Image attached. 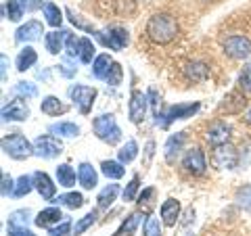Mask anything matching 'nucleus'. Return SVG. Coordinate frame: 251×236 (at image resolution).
<instances>
[{
	"label": "nucleus",
	"instance_id": "f257e3e1",
	"mask_svg": "<svg viewBox=\"0 0 251 236\" xmlns=\"http://www.w3.org/2000/svg\"><path fill=\"white\" fill-rule=\"evenodd\" d=\"M145 36L157 46L172 44L178 38V23L176 17L170 13H155L151 19L147 21Z\"/></svg>",
	"mask_w": 251,
	"mask_h": 236
},
{
	"label": "nucleus",
	"instance_id": "f03ea898",
	"mask_svg": "<svg viewBox=\"0 0 251 236\" xmlns=\"http://www.w3.org/2000/svg\"><path fill=\"white\" fill-rule=\"evenodd\" d=\"M92 128H94L97 138H100L107 144H117L122 140V130L113 115H99L97 119L92 121Z\"/></svg>",
	"mask_w": 251,
	"mask_h": 236
},
{
	"label": "nucleus",
	"instance_id": "7ed1b4c3",
	"mask_svg": "<svg viewBox=\"0 0 251 236\" xmlns=\"http://www.w3.org/2000/svg\"><path fill=\"white\" fill-rule=\"evenodd\" d=\"M2 151L4 155L21 161V159H27L29 155H34V144L23 134H11V136L2 138Z\"/></svg>",
	"mask_w": 251,
	"mask_h": 236
},
{
	"label": "nucleus",
	"instance_id": "20e7f679",
	"mask_svg": "<svg viewBox=\"0 0 251 236\" xmlns=\"http://www.w3.org/2000/svg\"><path fill=\"white\" fill-rule=\"evenodd\" d=\"M199 111V103H188V105H172L166 109V113H157L155 115V125L159 128H168L172 121L176 119H186V117H193Z\"/></svg>",
	"mask_w": 251,
	"mask_h": 236
},
{
	"label": "nucleus",
	"instance_id": "39448f33",
	"mask_svg": "<svg viewBox=\"0 0 251 236\" xmlns=\"http://www.w3.org/2000/svg\"><path fill=\"white\" fill-rule=\"evenodd\" d=\"M222 48L234 61H243L251 54V40L243 34H230L222 40Z\"/></svg>",
	"mask_w": 251,
	"mask_h": 236
},
{
	"label": "nucleus",
	"instance_id": "423d86ee",
	"mask_svg": "<svg viewBox=\"0 0 251 236\" xmlns=\"http://www.w3.org/2000/svg\"><path fill=\"white\" fill-rule=\"evenodd\" d=\"M211 163H214V167H218V169L237 167V163H239L237 148H234L232 144H228V142L214 146V151H211Z\"/></svg>",
	"mask_w": 251,
	"mask_h": 236
},
{
	"label": "nucleus",
	"instance_id": "0eeeda50",
	"mask_svg": "<svg viewBox=\"0 0 251 236\" xmlns=\"http://www.w3.org/2000/svg\"><path fill=\"white\" fill-rule=\"evenodd\" d=\"M69 96L72 100L77 105L82 115H88L92 111V105H94V98H97V88H92V86H72L69 88Z\"/></svg>",
	"mask_w": 251,
	"mask_h": 236
},
{
	"label": "nucleus",
	"instance_id": "6e6552de",
	"mask_svg": "<svg viewBox=\"0 0 251 236\" xmlns=\"http://www.w3.org/2000/svg\"><path fill=\"white\" fill-rule=\"evenodd\" d=\"M63 153V144L61 140H57L52 134H44L34 140V155L42 157V159H54L57 155Z\"/></svg>",
	"mask_w": 251,
	"mask_h": 236
},
{
	"label": "nucleus",
	"instance_id": "1a4fd4ad",
	"mask_svg": "<svg viewBox=\"0 0 251 236\" xmlns=\"http://www.w3.org/2000/svg\"><path fill=\"white\" fill-rule=\"evenodd\" d=\"M99 38H100V42H103L107 48H111V50H122V48H126V46H128V42H130L128 29H124V27H120V25L107 27L105 31H100Z\"/></svg>",
	"mask_w": 251,
	"mask_h": 236
},
{
	"label": "nucleus",
	"instance_id": "9d476101",
	"mask_svg": "<svg viewBox=\"0 0 251 236\" xmlns=\"http://www.w3.org/2000/svg\"><path fill=\"white\" fill-rule=\"evenodd\" d=\"M182 167H184L186 174H191V176H203L207 169L205 153L197 146L191 148V151H186V155L182 157Z\"/></svg>",
	"mask_w": 251,
	"mask_h": 236
},
{
	"label": "nucleus",
	"instance_id": "9b49d317",
	"mask_svg": "<svg viewBox=\"0 0 251 236\" xmlns=\"http://www.w3.org/2000/svg\"><path fill=\"white\" fill-rule=\"evenodd\" d=\"M230 123H226L224 119H216L209 123V128L205 132V140L211 144V146H218V144H226L230 138Z\"/></svg>",
	"mask_w": 251,
	"mask_h": 236
},
{
	"label": "nucleus",
	"instance_id": "f8f14e48",
	"mask_svg": "<svg viewBox=\"0 0 251 236\" xmlns=\"http://www.w3.org/2000/svg\"><path fill=\"white\" fill-rule=\"evenodd\" d=\"M147 107H149V96L143 94L140 90H134L130 96V105H128V115L132 123H140L147 115Z\"/></svg>",
	"mask_w": 251,
	"mask_h": 236
},
{
	"label": "nucleus",
	"instance_id": "ddd939ff",
	"mask_svg": "<svg viewBox=\"0 0 251 236\" xmlns=\"http://www.w3.org/2000/svg\"><path fill=\"white\" fill-rule=\"evenodd\" d=\"M29 117V107L23 98H15L9 105L2 107V121H25Z\"/></svg>",
	"mask_w": 251,
	"mask_h": 236
},
{
	"label": "nucleus",
	"instance_id": "4468645a",
	"mask_svg": "<svg viewBox=\"0 0 251 236\" xmlns=\"http://www.w3.org/2000/svg\"><path fill=\"white\" fill-rule=\"evenodd\" d=\"M44 34V27H42V23L40 21H36V19H31V21H27L25 25H21L19 29H17V34H15V40H17L19 44H23V42H34V40H38Z\"/></svg>",
	"mask_w": 251,
	"mask_h": 236
},
{
	"label": "nucleus",
	"instance_id": "2eb2a0df",
	"mask_svg": "<svg viewBox=\"0 0 251 236\" xmlns=\"http://www.w3.org/2000/svg\"><path fill=\"white\" fill-rule=\"evenodd\" d=\"M34 188L44 201H52L54 199V192H57V186L52 184V180L49 178V174H44V171H36L34 174Z\"/></svg>",
	"mask_w": 251,
	"mask_h": 236
},
{
	"label": "nucleus",
	"instance_id": "dca6fc26",
	"mask_svg": "<svg viewBox=\"0 0 251 236\" xmlns=\"http://www.w3.org/2000/svg\"><path fill=\"white\" fill-rule=\"evenodd\" d=\"M184 140H186L184 132H176V134H172V136L168 138L166 146H163V157H166V161H168V163H174V161H176L178 153L182 151Z\"/></svg>",
	"mask_w": 251,
	"mask_h": 236
},
{
	"label": "nucleus",
	"instance_id": "f3484780",
	"mask_svg": "<svg viewBox=\"0 0 251 236\" xmlns=\"http://www.w3.org/2000/svg\"><path fill=\"white\" fill-rule=\"evenodd\" d=\"M184 75L188 82H205L209 77V67L203 61H191L184 65Z\"/></svg>",
	"mask_w": 251,
	"mask_h": 236
},
{
	"label": "nucleus",
	"instance_id": "a211bd4d",
	"mask_svg": "<svg viewBox=\"0 0 251 236\" xmlns=\"http://www.w3.org/2000/svg\"><path fill=\"white\" fill-rule=\"evenodd\" d=\"M77 180H80L84 190H92V188H97V184H99V174H97V169H94L90 163H80Z\"/></svg>",
	"mask_w": 251,
	"mask_h": 236
},
{
	"label": "nucleus",
	"instance_id": "6ab92c4d",
	"mask_svg": "<svg viewBox=\"0 0 251 236\" xmlns=\"http://www.w3.org/2000/svg\"><path fill=\"white\" fill-rule=\"evenodd\" d=\"M180 215V203L176 199H166L161 205V222L168 228H174Z\"/></svg>",
	"mask_w": 251,
	"mask_h": 236
},
{
	"label": "nucleus",
	"instance_id": "aec40b11",
	"mask_svg": "<svg viewBox=\"0 0 251 236\" xmlns=\"http://www.w3.org/2000/svg\"><path fill=\"white\" fill-rule=\"evenodd\" d=\"M111 67H113L111 57H109L107 52H103V54H99V57L94 59V63H92V75L97 77V80H107Z\"/></svg>",
	"mask_w": 251,
	"mask_h": 236
},
{
	"label": "nucleus",
	"instance_id": "412c9836",
	"mask_svg": "<svg viewBox=\"0 0 251 236\" xmlns=\"http://www.w3.org/2000/svg\"><path fill=\"white\" fill-rule=\"evenodd\" d=\"M67 34L69 31L61 29V31H50V34H46L44 38V44H46V50H49L50 54H59L63 50V44H65L67 40Z\"/></svg>",
	"mask_w": 251,
	"mask_h": 236
},
{
	"label": "nucleus",
	"instance_id": "4be33fe9",
	"mask_svg": "<svg viewBox=\"0 0 251 236\" xmlns=\"http://www.w3.org/2000/svg\"><path fill=\"white\" fill-rule=\"evenodd\" d=\"M59 219H63V213L59 207H49L38 213V217L34 219V224L38 228H50L52 224H59Z\"/></svg>",
	"mask_w": 251,
	"mask_h": 236
},
{
	"label": "nucleus",
	"instance_id": "5701e85b",
	"mask_svg": "<svg viewBox=\"0 0 251 236\" xmlns=\"http://www.w3.org/2000/svg\"><path fill=\"white\" fill-rule=\"evenodd\" d=\"M25 6H27V0H6L2 11L6 15V19L19 21L23 17V13H25Z\"/></svg>",
	"mask_w": 251,
	"mask_h": 236
},
{
	"label": "nucleus",
	"instance_id": "b1692460",
	"mask_svg": "<svg viewBox=\"0 0 251 236\" xmlns=\"http://www.w3.org/2000/svg\"><path fill=\"white\" fill-rule=\"evenodd\" d=\"M243 107H245V94L230 92L228 96L224 98V103H222V111H226V113H241Z\"/></svg>",
	"mask_w": 251,
	"mask_h": 236
},
{
	"label": "nucleus",
	"instance_id": "393cba45",
	"mask_svg": "<svg viewBox=\"0 0 251 236\" xmlns=\"http://www.w3.org/2000/svg\"><path fill=\"white\" fill-rule=\"evenodd\" d=\"M140 219H143V215H140V213H130L128 217L124 219V224L117 228V232L113 236H134L136 228L140 224Z\"/></svg>",
	"mask_w": 251,
	"mask_h": 236
},
{
	"label": "nucleus",
	"instance_id": "a878e982",
	"mask_svg": "<svg viewBox=\"0 0 251 236\" xmlns=\"http://www.w3.org/2000/svg\"><path fill=\"white\" fill-rule=\"evenodd\" d=\"M57 182L61 186H65V188L75 186V169L72 167V165H67V163L59 165L57 167Z\"/></svg>",
	"mask_w": 251,
	"mask_h": 236
},
{
	"label": "nucleus",
	"instance_id": "bb28decb",
	"mask_svg": "<svg viewBox=\"0 0 251 236\" xmlns=\"http://www.w3.org/2000/svg\"><path fill=\"white\" fill-rule=\"evenodd\" d=\"M36 61H38L36 50L31 48V46H25V48H23V50L17 54V61H15V65H17L19 71H25V69H29Z\"/></svg>",
	"mask_w": 251,
	"mask_h": 236
},
{
	"label": "nucleus",
	"instance_id": "cd10ccee",
	"mask_svg": "<svg viewBox=\"0 0 251 236\" xmlns=\"http://www.w3.org/2000/svg\"><path fill=\"white\" fill-rule=\"evenodd\" d=\"M40 109H42L44 115H50V117L65 113V105H63L57 96H46V98H42Z\"/></svg>",
	"mask_w": 251,
	"mask_h": 236
},
{
	"label": "nucleus",
	"instance_id": "c85d7f7f",
	"mask_svg": "<svg viewBox=\"0 0 251 236\" xmlns=\"http://www.w3.org/2000/svg\"><path fill=\"white\" fill-rule=\"evenodd\" d=\"M52 203L65 205L67 209H80L84 205V196L80 192H67V194H61V196H57V199H52Z\"/></svg>",
	"mask_w": 251,
	"mask_h": 236
},
{
	"label": "nucleus",
	"instance_id": "c756f323",
	"mask_svg": "<svg viewBox=\"0 0 251 236\" xmlns=\"http://www.w3.org/2000/svg\"><path fill=\"white\" fill-rule=\"evenodd\" d=\"M100 171L111 180H120L126 174V167H124L122 161H103L100 163Z\"/></svg>",
	"mask_w": 251,
	"mask_h": 236
},
{
	"label": "nucleus",
	"instance_id": "7c9ffc66",
	"mask_svg": "<svg viewBox=\"0 0 251 236\" xmlns=\"http://www.w3.org/2000/svg\"><path fill=\"white\" fill-rule=\"evenodd\" d=\"M117 194H120V186H117V184L105 186L103 190L99 192V199H97V201H99V207H100V209H107V207L117 199Z\"/></svg>",
	"mask_w": 251,
	"mask_h": 236
},
{
	"label": "nucleus",
	"instance_id": "2f4dec72",
	"mask_svg": "<svg viewBox=\"0 0 251 236\" xmlns=\"http://www.w3.org/2000/svg\"><path fill=\"white\" fill-rule=\"evenodd\" d=\"M44 17H46V23L52 25V27H59L63 23V13L54 2H46L44 4Z\"/></svg>",
	"mask_w": 251,
	"mask_h": 236
},
{
	"label": "nucleus",
	"instance_id": "473e14b6",
	"mask_svg": "<svg viewBox=\"0 0 251 236\" xmlns=\"http://www.w3.org/2000/svg\"><path fill=\"white\" fill-rule=\"evenodd\" d=\"M136 155H138V144H136V140H128L120 151H117V157H120V161L126 165V163H132L136 159Z\"/></svg>",
	"mask_w": 251,
	"mask_h": 236
},
{
	"label": "nucleus",
	"instance_id": "72a5a7b5",
	"mask_svg": "<svg viewBox=\"0 0 251 236\" xmlns=\"http://www.w3.org/2000/svg\"><path fill=\"white\" fill-rule=\"evenodd\" d=\"M50 132L52 134H59V136H65V138H74L80 134V128L75 123H69V121H61V123H52L50 125Z\"/></svg>",
	"mask_w": 251,
	"mask_h": 236
},
{
	"label": "nucleus",
	"instance_id": "f704fd0d",
	"mask_svg": "<svg viewBox=\"0 0 251 236\" xmlns=\"http://www.w3.org/2000/svg\"><path fill=\"white\" fill-rule=\"evenodd\" d=\"M31 188H34V176H21V178L17 180V184H15L13 196L21 199V196H25V194L31 192Z\"/></svg>",
	"mask_w": 251,
	"mask_h": 236
},
{
	"label": "nucleus",
	"instance_id": "c9c22d12",
	"mask_svg": "<svg viewBox=\"0 0 251 236\" xmlns=\"http://www.w3.org/2000/svg\"><path fill=\"white\" fill-rule=\"evenodd\" d=\"M77 57H80L82 63H92V57H94V44L90 38H80V52H77Z\"/></svg>",
	"mask_w": 251,
	"mask_h": 236
},
{
	"label": "nucleus",
	"instance_id": "e433bc0d",
	"mask_svg": "<svg viewBox=\"0 0 251 236\" xmlns=\"http://www.w3.org/2000/svg\"><path fill=\"white\" fill-rule=\"evenodd\" d=\"M234 201H237V205L245 211H251V184H245L241 186L237 190V196H234Z\"/></svg>",
	"mask_w": 251,
	"mask_h": 236
},
{
	"label": "nucleus",
	"instance_id": "4c0bfd02",
	"mask_svg": "<svg viewBox=\"0 0 251 236\" xmlns=\"http://www.w3.org/2000/svg\"><path fill=\"white\" fill-rule=\"evenodd\" d=\"M29 222V209H19V211H13L9 215V224L6 226H15V228H27Z\"/></svg>",
	"mask_w": 251,
	"mask_h": 236
},
{
	"label": "nucleus",
	"instance_id": "58836bf2",
	"mask_svg": "<svg viewBox=\"0 0 251 236\" xmlns=\"http://www.w3.org/2000/svg\"><path fill=\"white\" fill-rule=\"evenodd\" d=\"M13 92L19 94V96H25V98H36L38 96V88H36V84H31V82H19L13 88Z\"/></svg>",
	"mask_w": 251,
	"mask_h": 236
},
{
	"label": "nucleus",
	"instance_id": "ea45409f",
	"mask_svg": "<svg viewBox=\"0 0 251 236\" xmlns=\"http://www.w3.org/2000/svg\"><path fill=\"white\" fill-rule=\"evenodd\" d=\"M94 222H97V211H90V213H86L80 222H75V232L74 234H84Z\"/></svg>",
	"mask_w": 251,
	"mask_h": 236
},
{
	"label": "nucleus",
	"instance_id": "a19ab883",
	"mask_svg": "<svg viewBox=\"0 0 251 236\" xmlns=\"http://www.w3.org/2000/svg\"><path fill=\"white\" fill-rule=\"evenodd\" d=\"M239 86H241L243 92L251 94V61L247 63L245 67H243V71H241V75H239Z\"/></svg>",
	"mask_w": 251,
	"mask_h": 236
},
{
	"label": "nucleus",
	"instance_id": "79ce46f5",
	"mask_svg": "<svg viewBox=\"0 0 251 236\" xmlns=\"http://www.w3.org/2000/svg\"><path fill=\"white\" fill-rule=\"evenodd\" d=\"M138 186H140V178L134 176V178L130 180V184L126 186V190H124V201H126V203H130V201H134V199H136Z\"/></svg>",
	"mask_w": 251,
	"mask_h": 236
},
{
	"label": "nucleus",
	"instance_id": "37998d69",
	"mask_svg": "<svg viewBox=\"0 0 251 236\" xmlns=\"http://www.w3.org/2000/svg\"><path fill=\"white\" fill-rule=\"evenodd\" d=\"M122 77H124V69L120 63H113V67H111V71H109L107 75V84H111V86H120L122 84Z\"/></svg>",
	"mask_w": 251,
	"mask_h": 236
},
{
	"label": "nucleus",
	"instance_id": "c03bdc74",
	"mask_svg": "<svg viewBox=\"0 0 251 236\" xmlns=\"http://www.w3.org/2000/svg\"><path fill=\"white\" fill-rule=\"evenodd\" d=\"M65 48H67V54H69V57H77V52H80V38H75V34H72V31L67 34Z\"/></svg>",
	"mask_w": 251,
	"mask_h": 236
},
{
	"label": "nucleus",
	"instance_id": "a18cd8bd",
	"mask_svg": "<svg viewBox=\"0 0 251 236\" xmlns=\"http://www.w3.org/2000/svg\"><path fill=\"white\" fill-rule=\"evenodd\" d=\"M145 236H161V226H159V219L157 217H147Z\"/></svg>",
	"mask_w": 251,
	"mask_h": 236
},
{
	"label": "nucleus",
	"instance_id": "49530a36",
	"mask_svg": "<svg viewBox=\"0 0 251 236\" xmlns=\"http://www.w3.org/2000/svg\"><path fill=\"white\" fill-rule=\"evenodd\" d=\"M59 71H61L63 75H65V77H74V75H75L77 67H75V63L72 61V57H69V59H63V61H61Z\"/></svg>",
	"mask_w": 251,
	"mask_h": 236
},
{
	"label": "nucleus",
	"instance_id": "de8ad7c7",
	"mask_svg": "<svg viewBox=\"0 0 251 236\" xmlns=\"http://www.w3.org/2000/svg\"><path fill=\"white\" fill-rule=\"evenodd\" d=\"M69 230H72V222H69V219H63L61 226L50 228L49 234H50V236H67V234H69Z\"/></svg>",
	"mask_w": 251,
	"mask_h": 236
},
{
	"label": "nucleus",
	"instance_id": "09e8293b",
	"mask_svg": "<svg viewBox=\"0 0 251 236\" xmlns=\"http://www.w3.org/2000/svg\"><path fill=\"white\" fill-rule=\"evenodd\" d=\"M6 234L9 236H36L29 228H15V226H6Z\"/></svg>",
	"mask_w": 251,
	"mask_h": 236
},
{
	"label": "nucleus",
	"instance_id": "8fccbe9b",
	"mask_svg": "<svg viewBox=\"0 0 251 236\" xmlns=\"http://www.w3.org/2000/svg\"><path fill=\"white\" fill-rule=\"evenodd\" d=\"M13 190H15V184H13L11 176L9 174H2V196L13 194Z\"/></svg>",
	"mask_w": 251,
	"mask_h": 236
},
{
	"label": "nucleus",
	"instance_id": "3c124183",
	"mask_svg": "<svg viewBox=\"0 0 251 236\" xmlns=\"http://www.w3.org/2000/svg\"><path fill=\"white\" fill-rule=\"evenodd\" d=\"M67 15H69V21H72L74 23V25H77V27H84V29H88V31H92V27L90 25H86V23L80 19V17H77V15L72 11V9H67Z\"/></svg>",
	"mask_w": 251,
	"mask_h": 236
},
{
	"label": "nucleus",
	"instance_id": "603ef678",
	"mask_svg": "<svg viewBox=\"0 0 251 236\" xmlns=\"http://www.w3.org/2000/svg\"><path fill=\"white\" fill-rule=\"evenodd\" d=\"M153 194H155V188L153 186L151 188H145V190L138 194V203H140V205H143V203H149V199H151Z\"/></svg>",
	"mask_w": 251,
	"mask_h": 236
},
{
	"label": "nucleus",
	"instance_id": "864d4df0",
	"mask_svg": "<svg viewBox=\"0 0 251 236\" xmlns=\"http://www.w3.org/2000/svg\"><path fill=\"white\" fill-rule=\"evenodd\" d=\"M0 63H2V82H6V67H9V59H6V54H0Z\"/></svg>",
	"mask_w": 251,
	"mask_h": 236
},
{
	"label": "nucleus",
	"instance_id": "5fc2aeb1",
	"mask_svg": "<svg viewBox=\"0 0 251 236\" xmlns=\"http://www.w3.org/2000/svg\"><path fill=\"white\" fill-rule=\"evenodd\" d=\"M243 119H245V123H247V125H251V107L247 109V113L243 115Z\"/></svg>",
	"mask_w": 251,
	"mask_h": 236
}]
</instances>
